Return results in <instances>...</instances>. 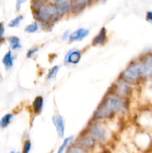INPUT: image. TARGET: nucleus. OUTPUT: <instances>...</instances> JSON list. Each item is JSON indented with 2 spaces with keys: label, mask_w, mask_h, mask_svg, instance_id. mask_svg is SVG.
<instances>
[{
  "label": "nucleus",
  "mask_w": 152,
  "mask_h": 153,
  "mask_svg": "<svg viewBox=\"0 0 152 153\" xmlns=\"http://www.w3.org/2000/svg\"><path fill=\"white\" fill-rule=\"evenodd\" d=\"M58 71H59V67L58 66H54L52 68H51L49 70V73H48L47 80H52V79H55Z\"/></svg>",
  "instance_id": "5701e85b"
},
{
  "label": "nucleus",
  "mask_w": 152,
  "mask_h": 153,
  "mask_svg": "<svg viewBox=\"0 0 152 153\" xmlns=\"http://www.w3.org/2000/svg\"><path fill=\"white\" fill-rule=\"evenodd\" d=\"M143 79L152 77V52H148L140 59Z\"/></svg>",
  "instance_id": "423d86ee"
},
{
  "label": "nucleus",
  "mask_w": 152,
  "mask_h": 153,
  "mask_svg": "<svg viewBox=\"0 0 152 153\" xmlns=\"http://www.w3.org/2000/svg\"><path fill=\"white\" fill-rule=\"evenodd\" d=\"M89 151H87L86 149H85L84 148L81 147L79 145L76 144L75 143L73 142L72 144H70L69 146V147L67 148L66 150L64 153H89Z\"/></svg>",
  "instance_id": "dca6fc26"
},
{
  "label": "nucleus",
  "mask_w": 152,
  "mask_h": 153,
  "mask_svg": "<svg viewBox=\"0 0 152 153\" xmlns=\"http://www.w3.org/2000/svg\"><path fill=\"white\" fill-rule=\"evenodd\" d=\"M12 119H13V114L10 113L6 114L5 115L2 117V118L1 119V128H7V126H9V124L11 122Z\"/></svg>",
  "instance_id": "6ab92c4d"
},
{
  "label": "nucleus",
  "mask_w": 152,
  "mask_h": 153,
  "mask_svg": "<svg viewBox=\"0 0 152 153\" xmlns=\"http://www.w3.org/2000/svg\"><path fill=\"white\" fill-rule=\"evenodd\" d=\"M23 19V16L22 15H19V16H16L14 19H13L12 20L10 21V22L8 23V27L10 28H16L19 25L21 21Z\"/></svg>",
  "instance_id": "412c9836"
},
{
  "label": "nucleus",
  "mask_w": 152,
  "mask_h": 153,
  "mask_svg": "<svg viewBox=\"0 0 152 153\" xmlns=\"http://www.w3.org/2000/svg\"><path fill=\"white\" fill-rule=\"evenodd\" d=\"M74 142V137L73 136H70V137H67L66 138H64L63 141L62 142L60 146L58 147L57 153H64L66 150L67 148L69 147L70 144Z\"/></svg>",
  "instance_id": "f3484780"
},
{
  "label": "nucleus",
  "mask_w": 152,
  "mask_h": 153,
  "mask_svg": "<svg viewBox=\"0 0 152 153\" xmlns=\"http://www.w3.org/2000/svg\"><path fill=\"white\" fill-rule=\"evenodd\" d=\"M81 58V52L79 50H72L69 52L65 58V64H77Z\"/></svg>",
  "instance_id": "f8f14e48"
},
{
  "label": "nucleus",
  "mask_w": 152,
  "mask_h": 153,
  "mask_svg": "<svg viewBox=\"0 0 152 153\" xmlns=\"http://www.w3.org/2000/svg\"><path fill=\"white\" fill-rule=\"evenodd\" d=\"M107 41V31L105 27H102L98 34L92 38V45L94 46H103Z\"/></svg>",
  "instance_id": "9d476101"
},
{
  "label": "nucleus",
  "mask_w": 152,
  "mask_h": 153,
  "mask_svg": "<svg viewBox=\"0 0 152 153\" xmlns=\"http://www.w3.org/2000/svg\"><path fill=\"white\" fill-rule=\"evenodd\" d=\"M39 29V24L38 22L36 21V22H33V23L29 24V25H27L25 28V31L26 33H29V34H31V33H34Z\"/></svg>",
  "instance_id": "aec40b11"
},
{
  "label": "nucleus",
  "mask_w": 152,
  "mask_h": 153,
  "mask_svg": "<svg viewBox=\"0 0 152 153\" xmlns=\"http://www.w3.org/2000/svg\"><path fill=\"white\" fill-rule=\"evenodd\" d=\"M31 147H32V143H31V140L29 139H26L25 141L23 142V145H22V153H30L31 150Z\"/></svg>",
  "instance_id": "4be33fe9"
},
{
  "label": "nucleus",
  "mask_w": 152,
  "mask_h": 153,
  "mask_svg": "<svg viewBox=\"0 0 152 153\" xmlns=\"http://www.w3.org/2000/svg\"><path fill=\"white\" fill-rule=\"evenodd\" d=\"M120 79L128 83H135L142 80V65L140 60L131 63L121 74Z\"/></svg>",
  "instance_id": "7ed1b4c3"
},
{
  "label": "nucleus",
  "mask_w": 152,
  "mask_h": 153,
  "mask_svg": "<svg viewBox=\"0 0 152 153\" xmlns=\"http://www.w3.org/2000/svg\"><path fill=\"white\" fill-rule=\"evenodd\" d=\"M2 64L4 65V68L6 70H10V68H12L13 66V61H14V58L13 56V54H12V52L10 50L7 51L4 55L3 56L2 60Z\"/></svg>",
  "instance_id": "ddd939ff"
},
{
  "label": "nucleus",
  "mask_w": 152,
  "mask_h": 153,
  "mask_svg": "<svg viewBox=\"0 0 152 153\" xmlns=\"http://www.w3.org/2000/svg\"><path fill=\"white\" fill-rule=\"evenodd\" d=\"M1 120H0V128H1Z\"/></svg>",
  "instance_id": "c756f323"
},
{
  "label": "nucleus",
  "mask_w": 152,
  "mask_h": 153,
  "mask_svg": "<svg viewBox=\"0 0 152 153\" xmlns=\"http://www.w3.org/2000/svg\"><path fill=\"white\" fill-rule=\"evenodd\" d=\"M7 40L8 41L10 47L12 50H17L22 47V45L20 43V39L16 36H9L7 38Z\"/></svg>",
  "instance_id": "2eb2a0df"
},
{
  "label": "nucleus",
  "mask_w": 152,
  "mask_h": 153,
  "mask_svg": "<svg viewBox=\"0 0 152 153\" xmlns=\"http://www.w3.org/2000/svg\"><path fill=\"white\" fill-rule=\"evenodd\" d=\"M39 50L38 48L35 47V48H32V49H30L29 50H28V52H27L26 53V58H32L33 55H34V54L36 53V52H37V51Z\"/></svg>",
  "instance_id": "393cba45"
},
{
  "label": "nucleus",
  "mask_w": 152,
  "mask_h": 153,
  "mask_svg": "<svg viewBox=\"0 0 152 153\" xmlns=\"http://www.w3.org/2000/svg\"><path fill=\"white\" fill-rule=\"evenodd\" d=\"M94 0H72L71 12L73 14H79L83 11L87 6L90 5Z\"/></svg>",
  "instance_id": "1a4fd4ad"
},
{
  "label": "nucleus",
  "mask_w": 152,
  "mask_h": 153,
  "mask_svg": "<svg viewBox=\"0 0 152 153\" xmlns=\"http://www.w3.org/2000/svg\"><path fill=\"white\" fill-rule=\"evenodd\" d=\"M74 143H75L76 144L79 145L81 147L84 148L85 149H86L89 152L91 151H93L94 149L96 147L97 143L95 141V140L94 138H92L90 135L86 133L85 131H83V133L80 134L78 137L76 138V140H75Z\"/></svg>",
  "instance_id": "39448f33"
},
{
  "label": "nucleus",
  "mask_w": 152,
  "mask_h": 153,
  "mask_svg": "<svg viewBox=\"0 0 152 153\" xmlns=\"http://www.w3.org/2000/svg\"><path fill=\"white\" fill-rule=\"evenodd\" d=\"M4 24L3 22H0V45L2 44L5 41V37H4Z\"/></svg>",
  "instance_id": "b1692460"
},
{
  "label": "nucleus",
  "mask_w": 152,
  "mask_h": 153,
  "mask_svg": "<svg viewBox=\"0 0 152 153\" xmlns=\"http://www.w3.org/2000/svg\"><path fill=\"white\" fill-rule=\"evenodd\" d=\"M10 153H22L21 152H16V151H11Z\"/></svg>",
  "instance_id": "c85d7f7f"
},
{
  "label": "nucleus",
  "mask_w": 152,
  "mask_h": 153,
  "mask_svg": "<svg viewBox=\"0 0 152 153\" xmlns=\"http://www.w3.org/2000/svg\"><path fill=\"white\" fill-rule=\"evenodd\" d=\"M89 31L88 29H85V28H78L76 31L70 33L69 40L71 43L75 41H80V40H82L83 38H85L89 34Z\"/></svg>",
  "instance_id": "9b49d317"
},
{
  "label": "nucleus",
  "mask_w": 152,
  "mask_h": 153,
  "mask_svg": "<svg viewBox=\"0 0 152 153\" xmlns=\"http://www.w3.org/2000/svg\"><path fill=\"white\" fill-rule=\"evenodd\" d=\"M85 132L90 135L95 141L99 144H104L108 141L109 133L107 128L104 126L99 123L90 124L87 127Z\"/></svg>",
  "instance_id": "20e7f679"
},
{
  "label": "nucleus",
  "mask_w": 152,
  "mask_h": 153,
  "mask_svg": "<svg viewBox=\"0 0 152 153\" xmlns=\"http://www.w3.org/2000/svg\"><path fill=\"white\" fill-rule=\"evenodd\" d=\"M43 107V98L41 96H37L35 97L32 102L33 111L35 114L38 115L42 112Z\"/></svg>",
  "instance_id": "4468645a"
},
{
  "label": "nucleus",
  "mask_w": 152,
  "mask_h": 153,
  "mask_svg": "<svg viewBox=\"0 0 152 153\" xmlns=\"http://www.w3.org/2000/svg\"><path fill=\"white\" fill-rule=\"evenodd\" d=\"M113 89L115 91V94L120 97H123V98L128 97L132 93V88L130 85V83L125 82L122 79H120V80L118 81L115 84V87Z\"/></svg>",
  "instance_id": "0eeeda50"
},
{
  "label": "nucleus",
  "mask_w": 152,
  "mask_h": 153,
  "mask_svg": "<svg viewBox=\"0 0 152 153\" xmlns=\"http://www.w3.org/2000/svg\"><path fill=\"white\" fill-rule=\"evenodd\" d=\"M32 13L36 21L46 28L63 17L58 11L57 4L50 1H47L36 10H32Z\"/></svg>",
  "instance_id": "f03ea898"
},
{
  "label": "nucleus",
  "mask_w": 152,
  "mask_h": 153,
  "mask_svg": "<svg viewBox=\"0 0 152 153\" xmlns=\"http://www.w3.org/2000/svg\"><path fill=\"white\" fill-rule=\"evenodd\" d=\"M27 0H16V10L19 11L21 8V6L23 3H25Z\"/></svg>",
  "instance_id": "a878e982"
},
{
  "label": "nucleus",
  "mask_w": 152,
  "mask_h": 153,
  "mask_svg": "<svg viewBox=\"0 0 152 153\" xmlns=\"http://www.w3.org/2000/svg\"><path fill=\"white\" fill-rule=\"evenodd\" d=\"M146 20L152 23V11H148L145 15Z\"/></svg>",
  "instance_id": "bb28decb"
},
{
  "label": "nucleus",
  "mask_w": 152,
  "mask_h": 153,
  "mask_svg": "<svg viewBox=\"0 0 152 153\" xmlns=\"http://www.w3.org/2000/svg\"><path fill=\"white\" fill-rule=\"evenodd\" d=\"M140 120H142V124L146 127L152 126V112L145 111V113L142 115Z\"/></svg>",
  "instance_id": "a211bd4d"
},
{
  "label": "nucleus",
  "mask_w": 152,
  "mask_h": 153,
  "mask_svg": "<svg viewBox=\"0 0 152 153\" xmlns=\"http://www.w3.org/2000/svg\"><path fill=\"white\" fill-rule=\"evenodd\" d=\"M48 153H53V151H51L50 152H48Z\"/></svg>",
  "instance_id": "7c9ffc66"
},
{
  "label": "nucleus",
  "mask_w": 152,
  "mask_h": 153,
  "mask_svg": "<svg viewBox=\"0 0 152 153\" xmlns=\"http://www.w3.org/2000/svg\"><path fill=\"white\" fill-rule=\"evenodd\" d=\"M69 35H70L69 31V30H66V31L65 32H64L63 34L61 39H62L63 40H67V39H69Z\"/></svg>",
  "instance_id": "cd10ccee"
},
{
  "label": "nucleus",
  "mask_w": 152,
  "mask_h": 153,
  "mask_svg": "<svg viewBox=\"0 0 152 153\" xmlns=\"http://www.w3.org/2000/svg\"><path fill=\"white\" fill-rule=\"evenodd\" d=\"M126 105L120 97L116 94H110L103 100L93 114L94 120H103L111 118L116 114L124 112Z\"/></svg>",
  "instance_id": "f257e3e1"
},
{
  "label": "nucleus",
  "mask_w": 152,
  "mask_h": 153,
  "mask_svg": "<svg viewBox=\"0 0 152 153\" xmlns=\"http://www.w3.org/2000/svg\"><path fill=\"white\" fill-rule=\"evenodd\" d=\"M52 122L56 129L57 134L61 138L64 137L65 134V121L61 115L55 114L52 117Z\"/></svg>",
  "instance_id": "6e6552de"
}]
</instances>
